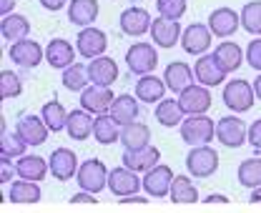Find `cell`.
Instances as JSON below:
<instances>
[{"label":"cell","mask_w":261,"mask_h":213,"mask_svg":"<svg viewBox=\"0 0 261 213\" xmlns=\"http://www.w3.org/2000/svg\"><path fill=\"white\" fill-rule=\"evenodd\" d=\"M221 98H224V105L231 113H246V111H251V105L256 100V93H254V86L249 81L233 78V81H228L224 86Z\"/></svg>","instance_id":"1"},{"label":"cell","mask_w":261,"mask_h":213,"mask_svg":"<svg viewBox=\"0 0 261 213\" xmlns=\"http://www.w3.org/2000/svg\"><path fill=\"white\" fill-rule=\"evenodd\" d=\"M181 138L191 148L206 146V143H211V138H216V123L208 116H189L181 123Z\"/></svg>","instance_id":"2"},{"label":"cell","mask_w":261,"mask_h":213,"mask_svg":"<svg viewBox=\"0 0 261 213\" xmlns=\"http://www.w3.org/2000/svg\"><path fill=\"white\" fill-rule=\"evenodd\" d=\"M108 176H111V173H108V168H106L103 161L88 158V161L81 163L75 181H78V185H81L83 193H100V191L108 185Z\"/></svg>","instance_id":"3"},{"label":"cell","mask_w":261,"mask_h":213,"mask_svg":"<svg viewBox=\"0 0 261 213\" xmlns=\"http://www.w3.org/2000/svg\"><path fill=\"white\" fill-rule=\"evenodd\" d=\"M126 65L133 75L143 78V75H151L159 65V53L151 43H136L126 50Z\"/></svg>","instance_id":"4"},{"label":"cell","mask_w":261,"mask_h":213,"mask_svg":"<svg viewBox=\"0 0 261 213\" xmlns=\"http://www.w3.org/2000/svg\"><path fill=\"white\" fill-rule=\"evenodd\" d=\"M186 168L189 173L196 176V178H208L216 173L219 168V153L208 146H198V148H191L189 155H186Z\"/></svg>","instance_id":"5"},{"label":"cell","mask_w":261,"mask_h":213,"mask_svg":"<svg viewBox=\"0 0 261 213\" xmlns=\"http://www.w3.org/2000/svg\"><path fill=\"white\" fill-rule=\"evenodd\" d=\"M216 138L226 148H241L249 141V125L239 116H224L221 121L216 123Z\"/></svg>","instance_id":"6"},{"label":"cell","mask_w":261,"mask_h":213,"mask_svg":"<svg viewBox=\"0 0 261 213\" xmlns=\"http://www.w3.org/2000/svg\"><path fill=\"white\" fill-rule=\"evenodd\" d=\"M106 48H108V38H106V33L100 28L91 25V28H83L78 33V40H75L78 56H83L88 61H96V58H100L106 53Z\"/></svg>","instance_id":"7"},{"label":"cell","mask_w":261,"mask_h":213,"mask_svg":"<svg viewBox=\"0 0 261 213\" xmlns=\"http://www.w3.org/2000/svg\"><path fill=\"white\" fill-rule=\"evenodd\" d=\"M15 133L25 141V146H43L45 138H48V125L43 123L40 116H31V113H23L18 123H15Z\"/></svg>","instance_id":"8"},{"label":"cell","mask_w":261,"mask_h":213,"mask_svg":"<svg viewBox=\"0 0 261 213\" xmlns=\"http://www.w3.org/2000/svg\"><path fill=\"white\" fill-rule=\"evenodd\" d=\"M48 166H50V176L56 181H70L73 176H78V168H81L78 166V155L70 148H56L50 153Z\"/></svg>","instance_id":"9"},{"label":"cell","mask_w":261,"mask_h":213,"mask_svg":"<svg viewBox=\"0 0 261 213\" xmlns=\"http://www.w3.org/2000/svg\"><path fill=\"white\" fill-rule=\"evenodd\" d=\"M178 103L186 116H203L211 108V93L203 86H189L186 91L178 93Z\"/></svg>","instance_id":"10"},{"label":"cell","mask_w":261,"mask_h":213,"mask_svg":"<svg viewBox=\"0 0 261 213\" xmlns=\"http://www.w3.org/2000/svg\"><path fill=\"white\" fill-rule=\"evenodd\" d=\"M211 28L208 25H203V23H191L184 35H181V45H184V50L186 53H191V56H203L206 50H208V45H211Z\"/></svg>","instance_id":"11"},{"label":"cell","mask_w":261,"mask_h":213,"mask_svg":"<svg viewBox=\"0 0 261 213\" xmlns=\"http://www.w3.org/2000/svg\"><path fill=\"white\" fill-rule=\"evenodd\" d=\"M173 171L168 168V166H156V168H151L146 176H143V191L148 193V196H153V198H166L168 193H171V183H173Z\"/></svg>","instance_id":"12"},{"label":"cell","mask_w":261,"mask_h":213,"mask_svg":"<svg viewBox=\"0 0 261 213\" xmlns=\"http://www.w3.org/2000/svg\"><path fill=\"white\" fill-rule=\"evenodd\" d=\"M141 185H143V181H138V176H136L130 168H126V166L113 168L111 176H108V188H111V193L118 196V198H126V196L138 193Z\"/></svg>","instance_id":"13"},{"label":"cell","mask_w":261,"mask_h":213,"mask_svg":"<svg viewBox=\"0 0 261 213\" xmlns=\"http://www.w3.org/2000/svg\"><path fill=\"white\" fill-rule=\"evenodd\" d=\"M8 56H10V61L15 63V65H20V68H35L38 63L45 58V50L40 48V43L25 38L20 43H13Z\"/></svg>","instance_id":"14"},{"label":"cell","mask_w":261,"mask_h":213,"mask_svg":"<svg viewBox=\"0 0 261 213\" xmlns=\"http://www.w3.org/2000/svg\"><path fill=\"white\" fill-rule=\"evenodd\" d=\"M194 75L196 81L203 86V88H214V86H221L224 78H226V70L216 63L214 53L211 56H201L194 65Z\"/></svg>","instance_id":"15"},{"label":"cell","mask_w":261,"mask_h":213,"mask_svg":"<svg viewBox=\"0 0 261 213\" xmlns=\"http://www.w3.org/2000/svg\"><path fill=\"white\" fill-rule=\"evenodd\" d=\"M118 23H121V31L126 33V35H146V33L151 31V25H153V18H151L148 10L130 5V8H126L121 13V20Z\"/></svg>","instance_id":"16"},{"label":"cell","mask_w":261,"mask_h":213,"mask_svg":"<svg viewBox=\"0 0 261 213\" xmlns=\"http://www.w3.org/2000/svg\"><path fill=\"white\" fill-rule=\"evenodd\" d=\"M116 95L111 93V88H98V86H91L81 93V108L88 111V113H96V116H103L111 111Z\"/></svg>","instance_id":"17"},{"label":"cell","mask_w":261,"mask_h":213,"mask_svg":"<svg viewBox=\"0 0 261 213\" xmlns=\"http://www.w3.org/2000/svg\"><path fill=\"white\" fill-rule=\"evenodd\" d=\"M241 25V15L231 8H216L214 13H208V28L216 38H228L233 35L236 28Z\"/></svg>","instance_id":"18"},{"label":"cell","mask_w":261,"mask_h":213,"mask_svg":"<svg viewBox=\"0 0 261 213\" xmlns=\"http://www.w3.org/2000/svg\"><path fill=\"white\" fill-rule=\"evenodd\" d=\"M75 56H78V50L65 40V38H53L48 45H45V61L50 63V68H70L73 61H75Z\"/></svg>","instance_id":"19"},{"label":"cell","mask_w":261,"mask_h":213,"mask_svg":"<svg viewBox=\"0 0 261 213\" xmlns=\"http://www.w3.org/2000/svg\"><path fill=\"white\" fill-rule=\"evenodd\" d=\"M88 75H91V86H98V88H111L118 78V65L113 58H106L100 56L96 61H91L88 65Z\"/></svg>","instance_id":"20"},{"label":"cell","mask_w":261,"mask_h":213,"mask_svg":"<svg viewBox=\"0 0 261 213\" xmlns=\"http://www.w3.org/2000/svg\"><path fill=\"white\" fill-rule=\"evenodd\" d=\"M194 78H196L194 70H191L184 61L168 63V68H166V73H163V83H166V88H168L171 93L186 91L189 86H194V83H191Z\"/></svg>","instance_id":"21"},{"label":"cell","mask_w":261,"mask_h":213,"mask_svg":"<svg viewBox=\"0 0 261 213\" xmlns=\"http://www.w3.org/2000/svg\"><path fill=\"white\" fill-rule=\"evenodd\" d=\"M181 25L176 20H166V18H153V25H151V40L159 45V48H173L178 40H181Z\"/></svg>","instance_id":"22"},{"label":"cell","mask_w":261,"mask_h":213,"mask_svg":"<svg viewBox=\"0 0 261 213\" xmlns=\"http://www.w3.org/2000/svg\"><path fill=\"white\" fill-rule=\"evenodd\" d=\"M161 161V151L148 146L143 151H126L123 153V166L130 168L133 173H148L151 168H156Z\"/></svg>","instance_id":"23"},{"label":"cell","mask_w":261,"mask_h":213,"mask_svg":"<svg viewBox=\"0 0 261 213\" xmlns=\"http://www.w3.org/2000/svg\"><path fill=\"white\" fill-rule=\"evenodd\" d=\"M98 0H70L68 5V20L78 28H91L98 18Z\"/></svg>","instance_id":"24"},{"label":"cell","mask_w":261,"mask_h":213,"mask_svg":"<svg viewBox=\"0 0 261 213\" xmlns=\"http://www.w3.org/2000/svg\"><path fill=\"white\" fill-rule=\"evenodd\" d=\"M108 116L118 123L121 128H123V125H130V123H136L138 121V116H141L138 98H133V95H118V98L113 100Z\"/></svg>","instance_id":"25"},{"label":"cell","mask_w":261,"mask_h":213,"mask_svg":"<svg viewBox=\"0 0 261 213\" xmlns=\"http://www.w3.org/2000/svg\"><path fill=\"white\" fill-rule=\"evenodd\" d=\"M121 143H123L126 151H143V148H148V143H151L148 125H143L138 121L130 123V125H123L121 128Z\"/></svg>","instance_id":"26"},{"label":"cell","mask_w":261,"mask_h":213,"mask_svg":"<svg viewBox=\"0 0 261 213\" xmlns=\"http://www.w3.org/2000/svg\"><path fill=\"white\" fill-rule=\"evenodd\" d=\"M48 161L45 158H40V155H23V158H18V163H15V171H18V176L23 178V181H43L45 176H48Z\"/></svg>","instance_id":"27"},{"label":"cell","mask_w":261,"mask_h":213,"mask_svg":"<svg viewBox=\"0 0 261 213\" xmlns=\"http://www.w3.org/2000/svg\"><path fill=\"white\" fill-rule=\"evenodd\" d=\"M0 33H3V38H5L10 45H13V43H20V40H25L28 33H31V20H28L25 15L13 13V15H8V18L0 20Z\"/></svg>","instance_id":"28"},{"label":"cell","mask_w":261,"mask_h":213,"mask_svg":"<svg viewBox=\"0 0 261 213\" xmlns=\"http://www.w3.org/2000/svg\"><path fill=\"white\" fill-rule=\"evenodd\" d=\"M163 93H166V83L161 78H156V75H143L136 83V98L141 103H148V105L151 103H161Z\"/></svg>","instance_id":"29"},{"label":"cell","mask_w":261,"mask_h":213,"mask_svg":"<svg viewBox=\"0 0 261 213\" xmlns=\"http://www.w3.org/2000/svg\"><path fill=\"white\" fill-rule=\"evenodd\" d=\"M93 123L96 118H91L88 111H70L68 116V125H65V133L73 138V141H86L91 133H93Z\"/></svg>","instance_id":"30"},{"label":"cell","mask_w":261,"mask_h":213,"mask_svg":"<svg viewBox=\"0 0 261 213\" xmlns=\"http://www.w3.org/2000/svg\"><path fill=\"white\" fill-rule=\"evenodd\" d=\"M214 58H216V63H219L226 73H233V70H239V68H241V63H244V53H241V48H239L236 43L224 40V43H219V45H216Z\"/></svg>","instance_id":"31"},{"label":"cell","mask_w":261,"mask_h":213,"mask_svg":"<svg viewBox=\"0 0 261 213\" xmlns=\"http://www.w3.org/2000/svg\"><path fill=\"white\" fill-rule=\"evenodd\" d=\"M93 138H96L100 146H113L116 141H121V125L113 121L108 113L96 116V123H93Z\"/></svg>","instance_id":"32"},{"label":"cell","mask_w":261,"mask_h":213,"mask_svg":"<svg viewBox=\"0 0 261 213\" xmlns=\"http://www.w3.org/2000/svg\"><path fill=\"white\" fill-rule=\"evenodd\" d=\"M25 141L18 136V133H8L5 121H0V158L10 161V158H23L25 153Z\"/></svg>","instance_id":"33"},{"label":"cell","mask_w":261,"mask_h":213,"mask_svg":"<svg viewBox=\"0 0 261 213\" xmlns=\"http://www.w3.org/2000/svg\"><path fill=\"white\" fill-rule=\"evenodd\" d=\"M68 111L63 108V103L61 100H48L45 105H43V111H40V118L43 123L48 125V130H53V133H58V130H63L65 125H68Z\"/></svg>","instance_id":"34"},{"label":"cell","mask_w":261,"mask_h":213,"mask_svg":"<svg viewBox=\"0 0 261 213\" xmlns=\"http://www.w3.org/2000/svg\"><path fill=\"white\" fill-rule=\"evenodd\" d=\"M184 108H181V103L178 100H173V98H163L161 103L156 105V121L166 125V128H173V125H178V123H184Z\"/></svg>","instance_id":"35"},{"label":"cell","mask_w":261,"mask_h":213,"mask_svg":"<svg viewBox=\"0 0 261 213\" xmlns=\"http://www.w3.org/2000/svg\"><path fill=\"white\" fill-rule=\"evenodd\" d=\"M8 198H10V203H38L40 201V188H38V183L20 178V181L10 183Z\"/></svg>","instance_id":"36"},{"label":"cell","mask_w":261,"mask_h":213,"mask_svg":"<svg viewBox=\"0 0 261 213\" xmlns=\"http://www.w3.org/2000/svg\"><path fill=\"white\" fill-rule=\"evenodd\" d=\"M171 201L173 203H196L198 201V191L196 185L191 183L189 176H176L173 183H171Z\"/></svg>","instance_id":"37"},{"label":"cell","mask_w":261,"mask_h":213,"mask_svg":"<svg viewBox=\"0 0 261 213\" xmlns=\"http://www.w3.org/2000/svg\"><path fill=\"white\" fill-rule=\"evenodd\" d=\"M88 81H91V75H88V65L73 63L70 68H65L63 70V86L68 88V91L83 93L86 88H88Z\"/></svg>","instance_id":"38"},{"label":"cell","mask_w":261,"mask_h":213,"mask_svg":"<svg viewBox=\"0 0 261 213\" xmlns=\"http://www.w3.org/2000/svg\"><path fill=\"white\" fill-rule=\"evenodd\" d=\"M239 183L244 188H261V158H246L241 166H239Z\"/></svg>","instance_id":"39"},{"label":"cell","mask_w":261,"mask_h":213,"mask_svg":"<svg viewBox=\"0 0 261 213\" xmlns=\"http://www.w3.org/2000/svg\"><path fill=\"white\" fill-rule=\"evenodd\" d=\"M241 25L246 33H254L261 38V0H251L241 8Z\"/></svg>","instance_id":"40"},{"label":"cell","mask_w":261,"mask_h":213,"mask_svg":"<svg viewBox=\"0 0 261 213\" xmlns=\"http://www.w3.org/2000/svg\"><path fill=\"white\" fill-rule=\"evenodd\" d=\"M186 8H189L186 0H156V13H159V18H166V20L178 23L186 15Z\"/></svg>","instance_id":"41"},{"label":"cell","mask_w":261,"mask_h":213,"mask_svg":"<svg viewBox=\"0 0 261 213\" xmlns=\"http://www.w3.org/2000/svg\"><path fill=\"white\" fill-rule=\"evenodd\" d=\"M23 93V83L20 78L13 73V70H0V98L8 100V98H18Z\"/></svg>","instance_id":"42"},{"label":"cell","mask_w":261,"mask_h":213,"mask_svg":"<svg viewBox=\"0 0 261 213\" xmlns=\"http://www.w3.org/2000/svg\"><path fill=\"white\" fill-rule=\"evenodd\" d=\"M246 63H249L254 70L261 73V38H254V40L249 43V48H246Z\"/></svg>","instance_id":"43"},{"label":"cell","mask_w":261,"mask_h":213,"mask_svg":"<svg viewBox=\"0 0 261 213\" xmlns=\"http://www.w3.org/2000/svg\"><path fill=\"white\" fill-rule=\"evenodd\" d=\"M249 143L256 148V151H261V118L259 121L251 123V128H249Z\"/></svg>","instance_id":"44"},{"label":"cell","mask_w":261,"mask_h":213,"mask_svg":"<svg viewBox=\"0 0 261 213\" xmlns=\"http://www.w3.org/2000/svg\"><path fill=\"white\" fill-rule=\"evenodd\" d=\"M13 176H18V171H15V166H10V161H5V158H0V183H8Z\"/></svg>","instance_id":"45"},{"label":"cell","mask_w":261,"mask_h":213,"mask_svg":"<svg viewBox=\"0 0 261 213\" xmlns=\"http://www.w3.org/2000/svg\"><path fill=\"white\" fill-rule=\"evenodd\" d=\"M148 203V198H143V196H126V198H121V206H146Z\"/></svg>","instance_id":"46"},{"label":"cell","mask_w":261,"mask_h":213,"mask_svg":"<svg viewBox=\"0 0 261 213\" xmlns=\"http://www.w3.org/2000/svg\"><path fill=\"white\" fill-rule=\"evenodd\" d=\"M70 203H96V196L93 193H75V196H70Z\"/></svg>","instance_id":"47"},{"label":"cell","mask_w":261,"mask_h":213,"mask_svg":"<svg viewBox=\"0 0 261 213\" xmlns=\"http://www.w3.org/2000/svg\"><path fill=\"white\" fill-rule=\"evenodd\" d=\"M65 3H68V0H40V5H43L45 10H50V13H53V10H61V8H65Z\"/></svg>","instance_id":"48"},{"label":"cell","mask_w":261,"mask_h":213,"mask_svg":"<svg viewBox=\"0 0 261 213\" xmlns=\"http://www.w3.org/2000/svg\"><path fill=\"white\" fill-rule=\"evenodd\" d=\"M13 8H15V0H0V15L3 18L13 15Z\"/></svg>","instance_id":"49"},{"label":"cell","mask_w":261,"mask_h":213,"mask_svg":"<svg viewBox=\"0 0 261 213\" xmlns=\"http://www.w3.org/2000/svg\"><path fill=\"white\" fill-rule=\"evenodd\" d=\"M203 203H208V206H211V203H228V198L226 196H214V193H211V196L203 198Z\"/></svg>","instance_id":"50"},{"label":"cell","mask_w":261,"mask_h":213,"mask_svg":"<svg viewBox=\"0 0 261 213\" xmlns=\"http://www.w3.org/2000/svg\"><path fill=\"white\" fill-rule=\"evenodd\" d=\"M249 201H251V203H261V188H254V191L249 193Z\"/></svg>","instance_id":"51"},{"label":"cell","mask_w":261,"mask_h":213,"mask_svg":"<svg viewBox=\"0 0 261 213\" xmlns=\"http://www.w3.org/2000/svg\"><path fill=\"white\" fill-rule=\"evenodd\" d=\"M254 93H256V98L261 100V73L256 75V81H254Z\"/></svg>","instance_id":"52"}]
</instances>
